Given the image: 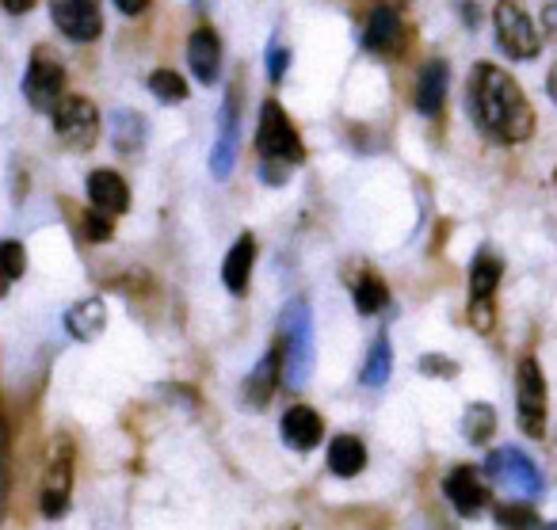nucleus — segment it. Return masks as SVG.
Here are the masks:
<instances>
[{
    "instance_id": "39",
    "label": "nucleus",
    "mask_w": 557,
    "mask_h": 530,
    "mask_svg": "<svg viewBox=\"0 0 557 530\" xmlns=\"http://www.w3.org/2000/svg\"><path fill=\"white\" fill-rule=\"evenodd\" d=\"M542 530H557V522H549V527H542Z\"/></svg>"
},
{
    "instance_id": "3",
    "label": "nucleus",
    "mask_w": 557,
    "mask_h": 530,
    "mask_svg": "<svg viewBox=\"0 0 557 530\" xmlns=\"http://www.w3.org/2000/svg\"><path fill=\"white\" fill-rule=\"evenodd\" d=\"M278 355H283V382L302 390L313 370V317L306 298H290L278 313Z\"/></svg>"
},
{
    "instance_id": "38",
    "label": "nucleus",
    "mask_w": 557,
    "mask_h": 530,
    "mask_svg": "<svg viewBox=\"0 0 557 530\" xmlns=\"http://www.w3.org/2000/svg\"><path fill=\"white\" fill-rule=\"evenodd\" d=\"M9 291H12V279L0 271V298H9Z\"/></svg>"
},
{
    "instance_id": "25",
    "label": "nucleus",
    "mask_w": 557,
    "mask_h": 530,
    "mask_svg": "<svg viewBox=\"0 0 557 530\" xmlns=\"http://www.w3.org/2000/svg\"><path fill=\"white\" fill-rule=\"evenodd\" d=\"M389 374H394V347H389L386 336H379L371 344V352H367V362H363V374H359V382H363L367 390H382V385L389 382Z\"/></svg>"
},
{
    "instance_id": "30",
    "label": "nucleus",
    "mask_w": 557,
    "mask_h": 530,
    "mask_svg": "<svg viewBox=\"0 0 557 530\" xmlns=\"http://www.w3.org/2000/svg\"><path fill=\"white\" fill-rule=\"evenodd\" d=\"M0 271H4L12 283H16V279L27 271V252H24V245H20V241H12V237L0 241Z\"/></svg>"
},
{
    "instance_id": "10",
    "label": "nucleus",
    "mask_w": 557,
    "mask_h": 530,
    "mask_svg": "<svg viewBox=\"0 0 557 530\" xmlns=\"http://www.w3.org/2000/svg\"><path fill=\"white\" fill-rule=\"evenodd\" d=\"M485 473L493 477L500 489H511L519 496H539L542 492V473L519 446H500L485 458Z\"/></svg>"
},
{
    "instance_id": "19",
    "label": "nucleus",
    "mask_w": 557,
    "mask_h": 530,
    "mask_svg": "<svg viewBox=\"0 0 557 530\" xmlns=\"http://www.w3.org/2000/svg\"><path fill=\"white\" fill-rule=\"evenodd\" d=\"M252 268H256V237H252V233H240V237L233 241L230 252H225V260H222V286L233 294V298H245V294H248Z\"/></svg>"
},
{
    "instance_id": "32",
    "label": "nucleus",
    "mask_w": 557,
    "mask_h": 530,
    "mask_svg": "<svg viewBox=\"0 0 557 530\" xmlns=\"http://www.w3.org/2000/svg\"><path fill=\"white\" fill-rule=\"evenodd\" d=\"M420 374H428V378H458V362L450 359V355H435V352H428V355H420Z\"/></svg>"
},
{
    "instance_id": "26",
    "label": "nucleus",
    "mask_w": 557,
    "mask_h": 530,
    "mask_svg": "<svg viewBox=\"0 0 557 530\" xmlns=\"http://www.w3.org/2000/svg\"><path fill=\"white\" fill-rule=\"evenodd\" d=\"M351 298H356V309L363 317H374V313H382V309L389 306L386 283H382V275H374V271H363V275L351 283Z\"/></svg>"
},
{
    "instance_id": "37",
    "label": "nucleus",
    "mask_w": 557,
    "mask_h": 530,
    "mask_svg": "<svg viewBox=\"0 0 557 530\" xmlns=\"http://www.w3.org/2000/svg\"><path fill=\"white\" fill-rule=\"evenodd\" d=\"M546 93H549V100L557 103V62H554V70H549V77H546Z\"/></svg>"
},
{
    "instance_id": "4",
    "label": "nucleus",
    "mask_w": 557,
    "mask_h": 530,
    "mask_svg": "<svg viewBox=\"0 0 557 530\" xmlns=\"http://www.w3.org/2000/svg\"><path fill=\"white\" fill-rule=\"evenodd\" d=\"M493 32H496V47L511 62H534L542 54V27L519 0H496Z\"/></svg>"
},
{
    "instance_id": "13",
    "label": "nucleus",
    "mask_w": 557,
    "mask_h": 530,
    "mask_svg": "<svg viewBox=\"0 0 557 530\" xmlns=\"http://www.w3.org/2000/svg\"><path fill=\"white\" fill-rule=\"evenodd\" d=\"M443 496L462 519H478L488 507V484L481 481V473L473 466H455L443 477Z\"/></svg>"
},
{
    "instance_id": "28",
    "label": "nucleus",
    "mask_w": 557,
    "mask_h": 530,
    "mask_svg": "<svg viewBox=\"0 0 557 530\" xmlns=\"http://www.w3.org/2000/svg\"><path fill=\"white\" fill-rule=\"evenodd\" d=\"M9 492H12V435H9V420H4V408H0V519L9 511Z\"/></svg>"
},
{
    "instance_id": "40",
    "label": "nucleus",
    "mask_w": 557,
    "mask_h": 530,
    "mask_svg": "<svg viewBox=\"0 0 557 530\" xmlns=\"http://www.w3.org/2000/svg\"><path fill=\"white\" fill-rule=\"evenodd\" d=\"M554 184H557V172H554Z\"/></svg>"
},
{
    "instance_id": "27",
    "label": "nucleus",
    "mask_w": 557,
    "mask_h": 530,
    "mask_svg": "<svg viewBox=\"0 0 557 530\" xmlns=\"http://www.w3.org/2000/svg\"><path fill=\"white\" fill-rule=\"evenodd\" d=\"M149 93L161 103H184L187 100V81L176 70H157L149 73Z\"/></svg>"
},
{
    "instance_id": "15",
    "label": "nucleus",
    "mask_w": 557,
    "mask_h": 530,
    "mask_svg": "<svg viewBox=\"0 0 557 530\" xmlns=\"http://www.w3.org/2000/svg\"><path fill=\"white\" fill-rule=\"evenodd\" d=\"M447 85H450L447 62H443V58L424 62L417 73V88H412V108H417L424 119H440L443 103H447Z\"/></svg>"
},
{
    "instance_id": "24",
    "label": "nucleus",
    "mask_w": 557,
    "mask_h": 530,
    "mask_svg": "<svg viewBox=\"0 0 557 530\" xmlns=\"http://www.w3.org/2000/svg\"><path fill=\"white\" fill-rule=\"evenodd\" d=\"M496 423H500V416H496L493 405H485V400H473L470 408L462 412V435L470 446H488L496 435Z\"/></svg>"
},
{
    "instance_id": "33",
    "label": "nucleus",
    "mask_w": 557,
    "mask_h": 530,
    "mask_svg": "<svg viewBox=\"0 0 557 530\" xmlns=\"http://www.w3.org/2000/svg\"><path fill=\"white\" fill-rule=\"evenodd\" d=\"M287 70H290V50L278 39H271L268 42V81L271 85H278V81L287 77Z\"/></svg>"
},
{
    "instance_id": "36",
    "label": "nucleus",
    "mask_w": 557,
    "mask_h": 530,
    "mask_svg": "<svg viewBox=\"0 0 557 530\" xmlns=\"http://www.w3.org/2000/svg\"><path fill=\"white\" fill-rule=\"evenodd\" d=\"M0 9L12 12V16H24V12L35 9V0H0Z\"/></svg>"
},
{
    "instance_id": "31",
    "label": "nucleus",
    "mask_w": 557,
    "mask_h": 530,
    "mask_svg": "<svg viewBox=\"0 0 557 530\" xmlns=\"http://www.w3.org/2000/svg\"><path fill=\"white\" fill-rule=\"evenodd\" d=\"M111 233H115V218L100 214V210H88L85 214V241L88 245H103V241H111Z\"/></svg>"
},
{
    "instance_id": "12",
    "label": "nucleus",
    "mask_w": 557,
    "mask_h": 530,
    "mask_svg": "<svg viewBox=\"0 0 557 530\" xmlns=\"http://www.w3.org/2000/svg\"><path fill=\"white\" fill-rule=\"evenodd\" d=\"M237 141H240V96L237 88H230L222 103V115H218V138L210 149V176L225 180L237 164Z\"/></svg>"
},
{
    "instance_id": "29",
    "label": "nucleus",
    "mask_w": 557,
    "mask_h": 530,
    "mask_svg": "<svg viewBox=\"0 0 557 530\" xmlns=\"http://www.w3.org/2000/svg\"><path fill=\"white\" fill-rule=\"evenodd\" d=\"M496 522L500 527H508V530H531V527H539V515H534V507L531 504H500L496 507Z\"/></svg>"
},
{
    "instance_id": "21",
    "label": "nucleus",
    "mask_w": 557,
    "mask_h": 530,
    "mask_svg": "<svg viewBox=\"0 0 557 530\" xmlns=\"http://www.w3.org/2000/svg\"><path fill=\"white\" fill-rule=\"evenodd\" d=\"M103 329H108V306L100 298H85L65 309V332L81 344H92Z\"/></svg>"
},
{
    "instance_id": "6",
    "label": "nucleus",
    "mask_w": 557,
    "mask_h": 530,
    "mask_svg": "<svg viewBox=\"0 0 557 530\" xmlns=\"http://www.w3.org/2000/svg\"><path fill=\"white\" fill-rule=\"evenodd\" d=\"M54 119V134L70 153H88V149L100 141V111H96L92 100L85 96H70L65 93L58 100V108L50 111Z\"/></svg>"
},
{
    "instance_id": "22",
    "label": "nucleus",
    "mask_w": 557,
    "mask_h": 530,
    "mask_svg": "<svg viewBox=\"0 0 557 530\" xmlns=\"http://www.w3.org/2000/svg\"><path fill=\"white\" fill-rule=\"evenodd\" d=\"M146 138H149L146 115H138V111H131V108L111 115V146H115V153H123V157L141 153Z\"/></svg>"
},
{
    "instance_id": "14",
    "label": "nucleus",
    "mask_w": 557,
    "mask_h": 530,
    "mask_svg": "<svg viewBox=\"0 0 557 530\" xmlns=\"http://www.w3.org/2000/svg\"><path fill=\"white\" fill-rule=\"evenodd\" d=\"M278 382H283V355H278V344H275V347L263 352V359L256 362L252 370H248L245 385H240V405L256 408V412L268 408L271 397H275V390H278Z\"/></svg>"
},
{
    "instance_id": "8",
    "label": "nucleus",
    "mask_w": 557,
    "mask_h": 530,
    "mask_svg": "<svg viewBox=\"0 0 557 530\" xmlns=\"http://www.w3.org/2000/svg\"><path fill=\"white\" fill-rule=\"evenodd\" d=\"M65 96V70L47 47H39L27 62V73H24V100L32 103L35 111L50 115L58 108V100Z\"/></svg>"
},
{
    "instance_id": "5",
    "label": "nucleus",
    "mask_w": 557,
    "mask_h": 530,
    "mask_svg": "<svg viewBox=\"0 0 557 530\" xmlns=\"http://www.w3.org/2000/svg\"><path fill=\"white\" fill-rule=\"evenodd\" d=\"M73 469H77V446L70 435H58L50 446L47 469H42V489H39V511L42 519H62L65 507L73 500Z\"/></svg>"
},
{
    "instance_id": "34",
    "label": "nucleus",
    "mask_w": 557,
    "mask_h": 530,
    "mask_svg": "<svg viewBox=\"0 0 557 530\" xmlns=\"http://www.w3.org/2000/svg\"><path fill=\"white\" fill-rule=\"evenodd\" d=\"M470 324L481 336H493L496 329V306L493 301H470Z\"/></svg>"
},
{
    "instance_id": "1",
    "label": "nucleus",
    "mask_w": 557,
    "mask_h": 530,
    "mask_svg": "<svg viewBox=\"0 0 557 530\" xmlns=\"http://www.w3.org/2000/svg\"><path fill=\"white\" fill-rule=\"evenodd\" d=\"M466 108L470 119L496 146H523L534 134V108L519 81L493 62H478L466 81Z\"/></svg>"
},
{
    "instance_id": "23",
    "label": "nucleus",
    "mask_w": 557,
    "mask_h": 530,
    "mask_svg": "<svg viewBox=\"0 0 557 530\" xmlns=\"http://www.w3.org/2000/svg\"><path fill=\"white\" fill-rule=\"evenodd\" d=\"M367 469V446L359 435H336L333 443H329V473L336 477H359Z\"/></svg>"
},
{
    "instance_id": "20",
    "label": "nucleus",
    "mask_w": 557,
    "mask_h": 530,
    "mask_svg": "<svg viewBox=\"0 0 557 530\" xmlns=\"http://www.w3.org/2000/svg\"><path fill=\"white\" fill-rule=\"evenodd\" d=\"M504 279V260L496 256V248L481 245L478 256L470 260V301H493Z\"/></svg>"
},
{
    "instance_id": "35",
    "label": "nucleus",
    "mask_w": 557,
    "mask_h": 530,
    "mask_svg": "<svg viewBox=\"0 0 557 530\" xmlns=\"http://www.w3.org/2000/svg\"><path fill=\"white\" fill-rule=\"evenodd\" d=\"M115 9L123 12V16H141V12L149 9V0H115Z\"/></svg>"
},
{
    "instance_id": "17",
    "label": "nucleus",
    "mask_w": 557,
    "mask_h": 530,
    "mask_svg": "<svg viewBox=\"0 0 557 530\" xmlns=\"http://www.w3.org/2000/svg\"><path fill=\"white\" fill-rule=\"evenodd\" d=\"M278 431H283V443H287L290 451L310 454V451H318V443L325 439V420H321L318 408L295 405V408H287V412H283Z\"/></svg>"
},
{
    "instance_id": "9",
    "label": "nucleus",
    "mask_w": 557,
    "mask_h": 530,
    "mask_svg": "<svg viewBox=\"0 0 557 530\" xmlns=\"http://www.w3.org/2000/svg\"><path fill=\"white\" fill-rule=\"evenodd\" d=\"M363 47L371 50L374 58L382 62H401L405 58V47H409V24L405 16L394 9V4H379L371 9L363 24Z\"/></svg>"
},
{
    "instance_id": "2",
    "label": "nucleus",
    "mask_w": 557,
    "mask_h": 530,
    "mask_svg": "<svg viewBox=\"0 0 557 530\" xmlns=\"http://www.w3.org/2000/svg\"><path fill=\"white\" fill-rule=\"evenodd\" d=\"M256 153H260V176L268 187H283L290 169L306 161L302 134L278 100H263L260 123H256Z\"/></svg>"
},
{
    "instance_id": "7",
    "label": "nucleus",
    "mask_w": 557,
    "mask_h": 530,
    "mask_svg": "<svg viewBox=\"0 0 557 530\" xmlns=\"http://www.w3.org/2000/svg\"><path fill=\"white\" fill-rule=\"evenodd\" d=\"M546 374H542V362L534 355H523L516 370V416L523 435L542 439L546 435Z\"/></svg>"
},
{
    "instance_id": "16",
    "label": "nucleus",
    "mask_w": 557,
    "mask_h": 530,
    "mask_svg": "<svg viewBox=\"0 0 557 530\" xmlns=\"http://www.w3.org/2000/svg\"><path fill=\"white\" fill-rule=\"evenodd\" d=\"M187 65H191L199 85H218V77H222V39H218L214 27L202 24L191 32V39H187Z\"/></svg>"
},
{
    "instance_id": "18",
    "label": "nucleus",
    "mask_w": 557,
    "mask_h": 530,
    "mask_svg": "<svg viewBox=\"0 0 557 530\" xmlns=\"http://www.w3.org/2000/svg\"><path fill=\"white\" fill-rule=\"evenodd\" d=\"M88 202H92V210H100V214L119 218L131 210V187H126V180L119 176L115 169H96L92 176H88Z\"/></svg>"
},
{
    "instance_id": "11",
    "label": "nucleus",
    "mask_w": 557,
    "mask_h": 530,
    "mask_svg": "<svg viewBox=\"0 0 557 530\" xmlns=\"http://www.w3.org/2000/svg\"><path fill=\"white\" fill-rule=\"evenodd\" d=\"M50 20L73 42H96L103 35L100 0H54L50 4Z\"/></svg>"
}]
</instances>
